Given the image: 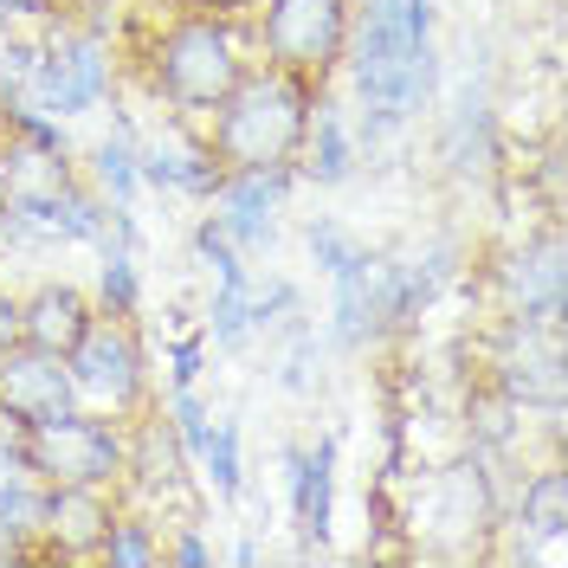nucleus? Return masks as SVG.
Returning <instances> with one entry per match:
<instances>
[{"label": "nucleus", "instance_id": "nucleus-1", "mask_svg": "<svg viewBox=\"0 0 568 568\" xmlns=\"http://www.w3.org/2000/svg\"><path fill=\"white\" fill-rule=\"evenodd\" d=\"M323 84L278 65H246V78L207 110V149L220 169H297Z\"/></svg>", "mask_w": 568, "mask_h": 568}, {"label": "nucleus", "instance_id": "nucleus-2", "mask_svg": "<svg viewBox=\"0 0 568 568\" xmlns=\"http://www.w3.org/2000/svg\"><path fill=\"white\" fill-rule=\"evenodd\" d=\"M246 39L220 13H181L175 27L149 39V91L175 116H207L246 78Z\"/></svg>", "mask_w": 568, "mask_h": 568}, {"label": "nucleus", "instance_id": "nucleus-3", "mask_svg": "<svg viewBox=\"0 0 568 568\" xmlns=\"http://www.w3.org/2000/svg\"><path fill=\"white\" fill-rule=\"evenodd\" d=\"M65 375L78 407H98V414H116L130 420L149 407V349H142L136 317H91V329L65 349Z\"/></svg>", "mask_w": 568, "mask_h": 568}, {"label": "nucleus", "instance_id": "nucleus-4", "mask_svg": "<svg viewBox=\"0 0 568 568\" xmlns=\"http://www.w3.org/2000/svg\"><path fill=\"white\" fill-rule=\"evenodd\" d=\"M123 446L130 420L98 407H65L27 426V465L45 485H123Z\"/></svg>", "mask_w": 568, "mask_h": 568}, {"label": "nucleus", "instance_id": "nucleus-5", "mask_svg": "<svg viewBox=\"0 0 568 568\" xmlns=\"http://www.w3.org/2000/svg\"><path fill=\"white\" fill-rule=\"evenodd\" d=\"M349 27H355V0H265L258 20H252V39H258L265 65L329 84L336 65H343Z\"/></svg>", "mask_w": 568, "mask_h": 568}, {"label": "nucleus", "instance_id": "nucleus-6", "mask_svg": "<svg viewBox=\"0 0 568 568\" xmlns=\"http://www.w3.org/2000/svg\"><path fill=\"white\" fill-rule=\"evenodd\" d=\"M485 382L497 394H510L524 414H542V433L562 446V329L504 317L497 349L485 362Z\"/></svg>", "mask_w": 568, "mask_h": 568}, {"label": "nucleus", "instance_id": "nucleus-7", "mask_svg": "<svg viewBox=\"0 0 568 568\" xmlns=\"http://www.w3.org/2000/svg\"><path fill=\"white\" fill-rule=\"evenodd\" d=\"M491 284H497V304L504 317L517 323H542V329H562V311H568V258H562V226L549 220L542 233L517 240L491 265Z\"/></svg>", "mask_w": 568, "mask_h": 568}, {"label": "nucleus", "instance_id": "nucleus-8", "mask_svg": "<svg viewBox=\"0 0 568 568\" xmlns=\"http://www.w3.org/2000/svg\"><path fill=\"white\" fill-rule=\"evenodd\" d=\"M414 530L459 536L465 549H471L485 530H497V471H491V459L465 453V459L426 471V485H420V524H414Z\"/></svg>", "mask_w": 568, "mask_h": 568}, {"label": "nucleus", "instance_id": "nucleus-9", "mask_svg": "<svg viewBox=\"0 0 568 568\" xmlns=\"http://www.w3.org/2000/svg\"><path fill=\"white\" fill-rule=\"evenodd\" d=\"M39 485H45V478H39ZM116 510H123V491H116V485H45V517H39L33 556H52V562H98Z\"/></svg>", "mask_w": 568, "mask_h": 568}, {"label": "nucleus", "instance_id": "nucleus-10", "mask_svg": "<svg viewBox=\"0 0 568 568\" xmlns=\"http://www.w3.org/2000/svg\"><path fill=\"white\" fill-rule=\"evenodd\" d=\"M187 471H194V459H187V446H181L175 420L162 414V407H142V414H130V446H123V485L116 491L123 497H187Z\"/></svg>", "mask_w": 568, "mask_h": 568}, {"label": "nucleus", "instance_id": "nucleus-11", "mask_svg": "<svg viewBox=\"0 0 568 568\" xmlns=\"http://www.w3.org/2000/svg\"><path fill=\"white\" fill-rule=\"evenodd\" d=\"M297 187V169H226L220 194H213V220L226 226V240L240 252H272L278 240V207Z\"/></svg>", "mask_w": 568, "mask_h": 568}, {"label": "nucleus", "instance_id": "nucleus-12", "mask_svg": "<svg viewBox=\"0 0 568 568\" xmlns=\"http://www.w3.org/2000/svg\"><path fill=\"white\" fill-rule=\"evenodd\" d=\"M65 407H78L65 355L33 349V343L0 349V420L27 433L33 420H52V414H65Z\"/></svg>", "mask_w": 568, "mask_h": 568}, {"label": "nucleus", "instance_id": "nucleus-13", "mask_svg": "<svg viewBox=\"0 0 568 568\" xmlns=\"http://www.w3.org/2000/svg\"><path fill=\"white\" fill-rule=\"evenodd\" d=\"M497 162V110H491V84L465 78L453 91V104L439 116V169L453 181H478Z\"/></svg>", "mask_w": 568, "mask_h": 568}, {"label": "nucleus", "instance_id": "nucleus-14", "mask_svg": "<svg viewBox=\"0 0 568 568\" xmlns=\"http://www.w3.org/2000/svg\"><path fill=\"white\" fill-rule=\"evenodd\" d=\"M284 497H291V524L304 536V556L329 549V517H336V439L329 433L317 446H284Z\"/></svg>", "mask_w": 568, "mask_h": 568}, {"label": "nucleus", "instance_id": "nucleus-15", "mask_svg": "<svg viewBox=\"0 0 568 568\" xmlns=\"http://www.w3.org/2000/svg\"><path fill=\"white\" fill-rule=\"evenodd\" d=\"M98 317V304H91V291L71 278H39L27 297H20V343H33V349H52L65 355L84 329Z\"/></svg>", "mask_w": 568, "mask_h": 568}, {"label": "nucleus", "instance_id": "nucleus-16", "mask_svg": "<svg viewBox=\"0 0 568 568\" xmlns=\"http://www.w3.org/2000/svg\"><path fill=\"white\" fill-rule=\"evenodd\" d=\"M355 162H362V149H355L349 110L317 91V104H311V130H304V149H297V175L317 181V187H343V181L355 175Z\"/></svg>", "mask_w": 568, "mask_h": 568}, {"label": "nucleus", "instance_id": "nucleus-17", "mask_svg": "<svg viewBox=\"0 0 568 568\" xmlns=\"http://www.w3.org/2000/svg\"><path fill=\"white\" fill-rule=\"evenodd\" d=\"M136 175L142 187H162V194H187V201H213L226 169L213 162L207 142H136Z\"/></svg>", "mask_w": 568, "mask_h": 568}, {"label": "nucleus", "instance_id": "nucleus-18", "mask_svg": "<svg viewBox=\"0 0 568 568\" xmlns=\"http://www.w3.org/2000/svg\"><path fill=\"white\" fill-rule=\"evenodd\" d=\"M78 175L71 169V155H59V149H39V142L27 136H0V201H45V194H59L65 181Z\"/></svg>", "mask_w": 568, "mask_h": 568}, {"label": "nucleus", "instance_id": "nucleus-19", "mask_svg": "<svg viewBox=\"0 0 568 568\" xmlns=\"http://www.w3.org/2000/svg\"><path fill=\"white\" fill-rule=\"evenodd\" d=\"M510 524L530 536V542H542V549H556V542L568 536V465H562V459L536 465L530 478L517 485Z\"/></svg>", "mask_w": 568, "mask_h": 568}, {"label": "nucleus", "instance_id": "nucleus-20", "mask_svg": "<svg viewBox=\"0 0 568 568\" xmlns=\"http://www.w3.org/2000/svg\"><path fill=\"white\" fill-rule=\"evenodd\" d=\"M524 433H530V414L510 394H497L491 382H478V388L465 394V439H471L478 459H491V465L510 459L524 446Z\"/></svg>", "mask_w": 568, "mask_h": 568}, {"label": "nucleus", "instance_id": "nucleus-21", "mask_svg": "<svg viewBox=\"0 0 568 568\" xmlns=\"http://www.w3.org/2000/svg\"><path fill=\"white\" fill-rule=\"evenodd\" d=\"M329 284H336V297H329V343L343 355H362L368 343H382L375 304H368V246H362V258H349L343 272H329Z\"/></svg>", "mask_w": 568, "mask_h": 568}, {"label": "nucleus", "instance_id": "nucleus-22", "mask_svg": "<svg viewBox=\"0 0 568 568\" xmlns=\"http://www.w3.org/2000/svg\"><path fill=\"white\" fill-rule=\"evenodd\" d=\"M84 181L104 194L110 207H136L142 194V175H136V136L116 123L104 142H91V155H84Z\"/></svg>", "mask_w": 568, "mask_h": 568}, {"label": "nucleus", "instance_id": "nucleus-23", "mask_svg": "<svg viewBox=\"0 0 568 568\" xmlns=\"http://www.w3.org/2000/svg\"><path fill=\"white\" fill-rule=\"evenodd\" d=\"M98 562H110V568H155L162 562V524H155L149 510H130V497H123V510H116V524H110Z\"/></svg>", "mask_w": 568, "mask_h": 568}, {"label": "nucleus", "instance_id": "nucleus-24", "mask_svg": "<svg viewBox=\"0 0 568 568\" xmlns=\"http://www.w3.org/2000/svg\"><path fill=\"white\" fill-rule=\"evenodd\" d=\"M91 304L104 317H136L142 311V272L130 246H104L98 252V284H91Z\"/></svg>", "mask_w": 568, "mask_h": 568}, {"label": "nucleus", "instance_id": "nucleus-25", "mask_svg": "<svg viewBox=\"0 0 568 568\" xmlns=\"http://www.w3.org/2000/svg\"><path fill=\"white\" fill-rule=\"evenodd\" d=\"M194 465L207 471V485H213V497H233L246 491V459H240V426L233 420H213V433H207V446L194 453Z\"/></svg>", "mask_w": 568, "mask_h": 568}, {"label": "nucleus", "instance_id": "nucleus-26", "mask_svg": "<svg viewBox=\"0 0 568 568\" xmlns=\"http://www.w3.org/2000/svg\"><path fill=\"white\" fill-rule=\"evenodd\" d=\"M246 284H213V297H207V349H246L252 343V304H246Z\"/></svg>", "mask_w": 568, "mask_h": 568}, {"label": "nucleus", "instance_id": "nucleus-27", "mask_svg": "<svg viewBox=\"0 0 568 568\" xmlns=\"http://www.w3.org/2000/svg\"><path fill=\"white\" fill-rule=\"evenodd\" d=\"M278 388L297 394V400H311V394H317V329H311V323H291V329H284Z\"/></svg>", "mask_w": 568, "mask_h": 568}, {"label": "nucleus", "instance_id": "nucleus-28", "mask_svg": "<svg viewBox=\"0 0 568 568\" xmlns=\"http://www.w3.org/2000/svg\"><path fill=\"white\" fill-rule=\"evenodd\" d=\"M39 517H45V485L39 478H20L13 491L0 497V530L27 549V562H33V542H39Z\"/></svg>", "mask_w": 568, "mask_h": 568}, {"label": "nucleus", "instance_id": "nucleus-29", "mask_svg": "<svg viewBox=\"0 0 568 568\" xmlns=\"http://www.w3.org/2000/svg\"><path fill=\"white\" fill-rule=\"evenodd\" d=\"M194 258H201V265L213 272V284H240V278H252V272H246V252L226 240V226H220L213 213L201 220V226H194Z\"/></svg>", "mask_w": 568, "mask_h": 568}, {"label": "nucleus", "instance_id": "nucleus-30", "mask_svg": "<svg viewBox=\"0 0 568 568\" xmlns=\"http://www.w3.org/2000/svg\"><path fill=\"white\" fill-rule=\"evenodd\" d=\"M304 246H311V258H317L323 278H329V272H343L349 258H362V240H355L343 220H311V226H304Z\"/></svg>", "mask_w": 568, "mask_h": 568}, {"label": "nucleus", "instance_id": "nucleus-31", "mask_svg": "<svg viewBox=\"0 0 568 568\" xmlns=\"http://www.w3.org/2000/svg\"><path fill=\"white\" fill-rule=\"evenodd\" d=\"M169 420H175V433H181V446H187V459L207 446V433H213V414H207V400L194 388H169V407H162Z\"/></svg>", "mask_w": 568, "mask_h": 568}, {"label": "nucleus", "instance_id": "nucleus-32", "mask_svg": "<svg viewBox=\"0 0 568 568\" xmlns=\"http://www.w3.org/2000/svg\"><path fill=\"white\" fill-rule=\"evenodd\" d=\"M20 478H33V465H27V433L0 420V497L13 491Z\"/></svg>", "mask_w": 568, "mask_h": 568}, {"label": "nucleus", "instance_id": "nucleus-33", "mask_svg": "<svg viewBox=\"0 0 568 568\" xmlns=\"http://www.w3.org/2000/svg\"><path fill=\"white\" fill-rule=\"evenodd\" d=\"M201 368H207V336H181V343H169V382H175V388H194Z\"/></svg>", "mask_w": 568, "mask_h": 568}, {"label": "nucleus", "instance_id": "nucleus-34", "mask_svg": "<svg viewBox=\"0 0 568 568\" xmlns=\"http://www.w3.org/2000/svg\"><path fill=\"white\" fill-rule=\"evenodd\" d=\"M175 542H162V562H175V568H207L213 562V542L201 530H194V524H175Z\"/></svg>", "mask_w": 568, "mask_h": 568}, {"label": "nucleus", "instance_id": "nucleus-35", "mask_svg": "<svg viewBox=\"0 0 568 568\" xmlns=\"http://www.w3.org/2000/svg\"><path fill=\"white\" fill-rule=\"evenodd\" d=\"M13 343H20V291L0 284V349H13Z\"/></svg>", "mask_w": 568, "mask_h": 568}, {"label": "nucleus", "instance_id": "nucleus-36", "mask_svg": "<svg viewBox=\"0 0 568 568\" xmlns=\"http://www.w3.org/2000/svg\"><path fill=\"white\" fill-rule=\"evenodd\" d=\"M7 20H52V0H0V33Z\"/></svg>", "mask_w": 568, "mask_h": 568}, {"label": "nucleus", "instance_id": "nucleus-37", "mask_svg": "<svg viewBox=\"0 0 568 568\" xmlns=\"http://www.w3.org/2000/svg\"><path fill=\"white\" fill-rule=\"evenodd\" d=\"M233 562H240V568L265 562V542H258V536H246V542H233Z\"/></svg>", "mask_w": 568, "mask_h": 568}, {"label": "nucleus", "instance_id": "nucleus-38", "mask_svg": "<svg viewBox=\"0 0 568 568\" xmlns=\"http://www.w3.org/2000/svg\"><path fill=\"white\" fill-rule=\"evenodd\" d=\"M7 562H27V549H20V542H13V536L0 530V568H7Z\"/></svg>", "mask_w": 568, "mask_h": 568}, {"label": "nucleus", "instance_id": "nucleus-39", "mask_svg": "<svg viewBox=\"0 0 568 568\" xmlns=\"http://www.w3.org/2000/svg\"><path fill=\"white\" fill-rule=\"evenodd\" d=\"M0 136H7V110H0Z\"/></svg>", "mask_w": 568, "mask_h": 568}]
</instances>
